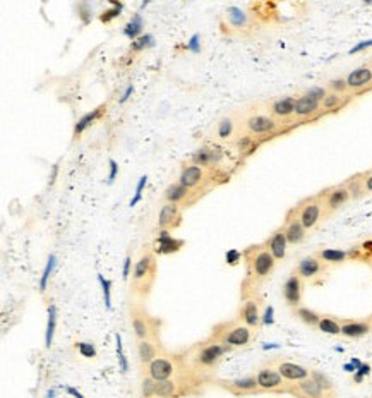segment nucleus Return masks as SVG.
<instances>
[{
  "instance_id": "nucleus-1",
  "label": "nucleus",
  "mask_w": 372,
  "mask_h": 398,
  "mask_svg": "<svg viewBox=\"0 0 372 398\" xmlns=\"http://www.w3.org/2000/svg\"><path fill=\"white\" fill-rule=\"evenodd\" d=\"M247 264H249V275L254 281L266 280L274 271L276 259L273 258L266 246H254L246 252Z\"/></svg>"
},
{
  "instance_id": "nucleus-2",
  "label": "nucleus",
  "mask_w": 372,
  "mask_h": 398,
  "mask_svg": "<svg viewBox=\"0 0 372 398\" xmlns=\"http://www.w3.org/2000/svg\"><path fill=\"white\" fill-rule=\"evenodd\" d=\"M297 211L298 220L302 222V225L306 227V230H314L319 225V222L326 216L324 213V201H322V194H318L314 198H307L304 199L302 203L295 208Z\"/></svg>"
},
{
  "instance_id": "nucleus-3",
  "label": "nucleus",
  "mask_w": 372,
  "mask_h": 398,
  "mask_svg": "<svg viewBox=\"0 0 372 398\" xmlns=\"http://www.w3.org/2000/svg\"><path fill=\"white\" fill-rule=\"evenodd\" d=\"M216 338L222 343L228 345V347H246L252 340V328H249L244 323H226L218 326Z\"/></svg>"
},
{
  "instance_id": "nucleus-4",
  "label": "nucleus",
  "mask_w": 372,
  "mask_h": 398,
  "mask_svg": "<svg viewBox=\"0 0 372 398\" xmlns=\"http://www.w3.org/2000/svg\"><path fill=\"white\" fill-rule=\"evenodd\" d=\"M256 381H258L259 389L268 393H290L292 386H294L280 374L274 365H264V367L258 369Z\"/></svg>"
},
{
  "instance_id": "nucleus-5",
  "label": "nucleus",
  "mask_w": 372,
  "mask_h": 398,
  "mask_svg": "<svg viewBox=\"0 0 372 398\" xmlns=\"http://www.w3.org/2000/svg\"><path fill=\"white\" fill-rule=\"evenodd\" d=\"M282 129V124L271 114H252L246 119V131L252 138L274 136Z\"/></svg>"
},
{
  "instance_id": "nucleus-6",
  "label": "nucleus",
  "mask_w": 372,
  "mask_h": 398,
  "mask_svg": "<svg viewBox=\"0 0 372 398\" xmlns=\"http://www.w3.org/2000/svg\"><path fill=\"white\" fill-rule=\"evenodd\" d=\"M321 194H322V201H324V213H326V216L338 211L340 208H343L348 201L352 199V194H350V191H348L346 184H340V186L326 189Z\"/></svg>"
},
{
  "instance_id": "nucleus-7",
  "label": "nucleus",
  "mask_w": 372,
  "mask_h": 398,
  "mask_svg": "<svg viewBox=\"0 0 372 398\" xmlns=\"http://www.w3.org/2000/svg\"><path fill=\"white\" fill-rule=\"evenodd\" d=\"M232 350V347L222 343V341H214V343H208L202 345L199 348V352L196 353V364L202 365V367H211L222 359L225 353Z\"/></svg>"
},
{
  "instance_id": "nucleus-8",
  "label": "nucleus",
  "mask_w": 372,
  "mask_h": 398,
  "mask_svg": "<svg viewBox=\"0 0 372 398\" xmlns=\"http://www.w3.org/2000/svg\"><path fill=\"white\" fill-rule=\"evenodd\" d=\"M156 271V263L153 254H144L141 259L136 263L134 271H132V281H134L136 290H139V287H146V280H153Z\"/></svg>"
},
{
  "instance_id": "nucleus-9",
  "label": "nucleus",
  "mask_w": 372,
  "mask_h": 398,
  "mask_svg": "<svg viewBox=\"0 0 372 398\" xmlns=\"http://www.w3.org/2000/svg\"><path fill=\"white\" fill-rule=\"evenodd\" d=\"M271 365H274L278 369V372L282 374L288 383H298V381H304L307 377H310V369H307L306 365L292 362V360H274Z\"/></svg>"
},
{
  "instance_id": "nucleus-10",
  "label": "nucleus",
  "mask_w": 372,
  "mask_h": 398,
  "mask_svg": "<svg viewBox=\"0 0 372 398\" xmlns=\"http://www.w3.org/2000/svg\"><path fill=\"white\" fill-rule=\"evenodd\" d=\"M283 299H285L286 305H290L292 309L300 307L304 295V280L300 278L297 273H292L283 283Z\"/></svg>"
},
{
  "instance_id": "nucleus-11",
  "label": "nucleus",
  "mask_w": 372,
  "mask_h": 398,
  "mask_svg": "<svg viewBox=\"0 0 372 398\" xmlns=\"http://www.w3.org/2000/svg\"><path fill=\"white\" fill-rule=\"evenodd\" d=\"M283 230H285L286 240H288V244H290V246H298V244H302L304 240H306L307 230H306V227L302 225V222L298 220L295 208L286 215L285 225H283Z\"/></svg>"
},
{
  "instance_id": "nucleus-12",
  "label": "nucleus",
  "mask_w": 372,
  "mask_h": 398,
  "mask_svg": "<svg viewBox=\"0 0 372 398\" xmlns=\"http://www.w3.org/2000/svg\"><path fill=\"white\" fill-rule=\"evenodd\" d=\"M295 102H297L295 96H280V98H276L270 103V114L273 115L280 124L288 122V120L294 119Z\"/></svg>"
},
{
  "instance_id": "nucleus-13",
  "label": "nucleus",
  "mask_w": 372,
  "mask_h": 398,
  "mask_svg": "<svg viewBox=\"0 0 372 398\" xmlns=\"http://www.w3.org/2000/svg\"><path fill=\"white\" fill-rule=\"evenodd\" d=\"M321 112H322L321 103L309 98V96L302 95V96H298L297 102H295L294 119L298 120V122H304V120L316 119L319 114H321Z\"/></svg>"
},
{
  "instance_id": "nucleus-14",
  "label": "nucleus",
  "mask_w": 372,
  "mask_h": 398,
  "mask_svg": "<svg viewBox=\"0 0 372 398\" xmlns=\"http://www.w3.org/2000/svg\"><path fill=\"white\" fill-rule=\"evenodd\" d=\"M328 264H324L321 259L318 258L316 254L312 256H307V258H304L302 261L298 263L297 269H295V273L302 278L304 281L306 280H316L318 276H321L324 273V269H326Z\"/></svg>"
},
{
  "instance_id": "nucleus-15",
  "label": "nucleus",
  "mask_w": 372,
  "mask_h": 398,
  "mask_svg": "<svg viewBox=\"0 0 372 398\" xmlns=\"http://www.w3.org/2000/svg\"><path fill=\"white\" fill-rule=\"evenodd\" d=\"M238 319H240V323L247 324V326L252 329L258 328L259 324H261L262 316H261V309H259L258 299L249 297V299L244 300L242 307H240V311H238Z\"/></svg>"
},
{
  "instance_id": "nucleus-16",
  "label": "nucleus",
  "mask_w": 372,
  "mask_h": 398,
  "mask_svg": "<svg viewBox=\"0 0 372 398\" xmlns=\"http://www.w3.org/2000/svg\"><path fill=\"white\" fill-rule=\"evenodd\" d=\"M346 84L348 91H362L366 88L372 86V67L370 66H362L357 67L346 76Z\"/></svg>"
},
{
  "instance_id": "nucleus-17",
  "label": "nucleus",
  "mask_w": 372,
  "mask_h": 398,
  "mask_svg": "<svg viewBox=\"0 0 372 398\" xmlns=\"http://www.w3.org/2000/svg\"><path fill=\"white\" fill-rule=\"evenodd\" d=\"M175 365L166 357H156L153 362L148 364V374L154 381H166L174 376Z\"/></svg>"
},
{
  "instance_id": "nucleus-18",
  "label": "nucleus",
  "mask_w": 372,
  "mask_h": 398,
  "mask_svg": "<svg viewBox=\"0 0 372 398\" xmlns=\"http://www.w3.org/2000/svg\"><path fill=\"white\" fill-rule=\"evenodd\" d=\"M266 249L273 254V258L276 259V263H280V261L285 259L286 256V251H288V240H286V235H285V230L282 228H278V230L274 232V234H271L270 239L266 240Z\"/></svg>"
},
{
  "instance_id": "nucleus-19",
  "label": "nucleus",
  "mask_w": 372,
  "mask_h": 398,
  "mask_svg": "<svg viewBox=\"0 0 372 398\" xmlns=\"http://www.w3.org/2000/svg\"><path fill=\"white\" fill-rule=\"evenodd\" d=\"M372 331V319H345L342 321V335L346 338H362Z\"/></svg>"
},
{
  "instance_id": "nucleus-20",
  "label": "nucleus",
  "mask_w": 372,
  "mask_h": 398,
  "mask_svg": "<svg viewBox=\"0 0 372 398\" xmlns=\"http://www.w3.org/2000/svg\"><path fill=\"white\" fill-rule=\"evenodd\" d=\"M223 386L230 389L235 395H250V393H259L261 389L258 386L256 376H247V377H237L232 381H223Z\"/></svg>"
},
{
  "instance_id": "nucleus-21",
  "label": "nucleus",
  "mask_w": 372,
  "mask_h": 398,
  "mask_svg": "<svg viewBox=\"0 0 372 398\" xmlns=\"http://www.w3.org/2000/svg\"><path fill=\"white\" fill-rule=\"evenodd\" d=\"M204 177H206L204 168L192 163V165H186V167H182L180 175H178V182L187 189H194L202 182Z\"/></svg>"
},
{
  "instance_id": "nucleus-22",
  "label": "nucleus",
  "mask_w": 372,
  "mask_h": 398,
  "mask_svg": "<svg viewBox=\"0 0 372 398\" xmlns=\"http://www.w3.org/2000/svg\"><path fill=\"white\" fill-rule=\"evenodd\" d=\"M290 393H295L298 398H321L326 393L322 391V388L318 384V381L314 377H307L304 381H298L292 386Z\"/></svg>"
},
{
  "instance_id": "nucleus-23",
  "label": "nucleus",
  "mask_w": 372,
  "mask_h": 398,
  "mask_svg": "<svg viewBox=\"0 0 372 398\" xmlns=\"http://www.w3.org/2000/svg\"><path fill=\"white\" fill-rule=\"evenodd\" d=\"M178 220H180L178 204H174V203L163 204V208L160 210V216H158V227L162 228V230H166V228L177 225Z\"/></svg>"
},
{
  "instance_id": "nucleus-24",
  "label": "nucleus",
  "mask_w": 372,
  "mask_h": 398,
  "mask_svg": "<svg viewBox=\"0 0 372 398\" xmlns=\"http://www.w3.org/2000/svg\"><path fill=\"white\" fill-rule=\"evenodd\" d=\"M105 110H106V105H100V107H96L94 110H91V112H88V114H84L82 117L79 119L78 122H76V126H74V138H79V136H81L82 132L88 129V127L93 126L96 120H98L103 114H105Z\"/></svg>"
},
{
  "instance_id": "nucleus-25",
  "label": "nucleus",
  "mask_w": 372,
  "mask_h": 398,
  "mask_svg": "<svg viewBox=\"0 0 372 398\" xmlns=\"http://www.w3.org/2000/svg\"><path fill=\"white\" fill-rule=\"evenodd\" d=\"M182 246H184V240L172 237L170 234H168V230H162V232H160L158 249H156V251H158L160 254H172V252H177V251H180V249H182Z\"/></svg>"
},
{
  "instance_id": "nucleus-26",
  "label": "nucleus",
  "mask_w": 372,
  "mask_h": 398,
  "mask_svg": "<svg viewBox=\"0 0 372 398\" xmlns=\"http://www.w3.org/2000/svg\"><path fill=\"white\" fill-rule=\"evenodd\" d=\"M222 160V151L211 150V148H201L192 155V162L198 167H211L213 163H218Z\"/></svg>"
},
{
  "instance_id": "nucleus-27",
  "label": "nucleus",
  "mask_w": 372,
  "mask_h": 398,
  "mask_svg": "<svg viewBox=\"0 0 372 398\" xmlns=\"http://www.w3.org/2000/svg\"><path fill=\"white\" fill-rule=\"evenodd\" d=\"M132 329H134V335L141 341V340H150L151 329L153 328H151L150 321H148V316L134 312L132 314Z\"/></svg>"
},
{
  "instance_id": "nucleus-28",
  "label": "nucleus",
  "mask_w": 372,
  "mask_h": 398,
  "mask_svg": "<svg viewBox=\"0 0 372 398\" xmlns=\"http://www.w3.org/2000/svg\"><path fill=\"white\" fill-rule=\"evenodd\" d=\"M348 251H343V249H321V251L316 252L319 259L322 261L324 264H340L345 263L348 259Z\"/></svg>"
},
{
  "instance_id": "nucleus-29",
  "label": "nucleus",
  "mask_w": 372,
  "mask_h": 398,
  "mask_svg": "<svg viewBox=\"0 0 372 398\" xmlns=\"http://www.w3.org/2000/svg\"><path fill=\"white\" fill-rule=\"evenodd\" d=\"M189 192H190V189L184 187L180 182H174V184H170V186L165 189V192H163V198L166 199V203L178 204V203H182L187 196H189Z\"/></svg>"
},
{
  "instance_id": "nucleus-30",
  "label": "nucleus",
  "mask_w": 372,
  "mask_h": 398,
  "mask_svg": "<svg viewBox=\"0 0 372 398\" xmlns=\"http://www.w3.org/2000/svg\"><path fill=\"white\" fill-rule=\"evenodd\" d=\"M138 355L139 360L142 364H150L158 357V350H156V345L151 340H141L138 345Z\"/></svg>"
},
{
  "instance_id": "nucleus-31",
  "label": "nucleus",
  "mask_w": 372,
  "mask_h": 398,
  "mask_svg": "<svg viewBox=\"0 0 372 398\" xmlns=\"http://www.w3.org/2000/svg\"><path fill=\"white\" fill-rule=\"evenodd\" d=\"M294 314L297 316L304 324H307V326H310V328H318L319 321H321V314H319V312L312 311L309 307H304V305L294 309Z\"/></svg>"
},
{
  "instance_id": "nucleus-32",
  "label": "nucleus",
  "mask_w": 372,
  "mask_h": 398,
  "mask_svg": "<svg viewBox=\"0 0 372 398\" xmlns=\"http://www.w3.org/2000/svg\"><path fill=\"white\" fill-rule=\"evenodd\" d=\"M346 103V96L345 95H338V93H331L328 91V95L324 96V100L321 102V108L322 112H333L342 108Z\"/></svg>"
},
{
  "instance_id": "nucleus-33",
  "label": "nucleus",
  "mask_w": 372,
  "mask_h": 398,
  "mask_svg": "<svg viewBox=\"0 0 372 398\" xmlns=\"http://www.w3.org/2000/svg\"><path fill=\"white\" fill-rule=\"evenodd\" d=\"M124 35L130 40V42H136L139 36H142V18L141 14H136L134 18L130 19L129 23L124 26Z\"/></svg>"
},
{
  "instance_id": "nucleus-34",
  "label": "nucleus",
  "mask_w": 372,
  "mask_h": 398,
  "mask_svg": "<svg viewBox=\"0 0 372 398\" xmlns=\"http://www.w3.org/2000/svg\"><path fill=\"white\" fill-rule=\"evenodd\" d=\"M318 329L322 333H328V335H342V321L331 316H321Z\"/></svg>"
},
{
  "instance_id": "nucleus-35",
  "label": "nucleus",
  "mask_w": 372,
  "mask_h": 398,
  "mask_svg": "<svg viewBox=\"0 0 372 398\" xmlns=\"http://www.w3.org/2000/svg\"><path fill=\"white\" fill-rule=\"evenodd\" d=\"M55 326H57V307H55V305H50V307H48V321H46V333H45L46 348H50L52 343H54Z\"/></svg>"
},
{
  "instance_id": "nucleus-36",
  "label": "nucleus",
  "mask_w": 372,
  "mask_h": 398,
  "mask_svg": "<svg viewBox=\"0 0 372 398\" xmlns=\"http://www.w3.org/2000/svg\"><path fill=\"white\" fill-rule=\"evenodd\" d=\"M235 132V120L232 117H223L218 122V127H216V134L222 141H228L234 136Z\"/></svg>"
},
{
  "instance_id": "nucleus-37",
  "label": "nucleus",
  "mask_w": 372,
  "mask_h": 398,
  "mask_svg": "<svg viewBox=\"0 0 372 398\" xmlns=\"http://www.w3.org/2000/svg\"><path fill=\"white\" fill-rule=\"evenodd\" d=\"M175 391H177V384H175L174 381H170V379L156 381V383H154V395H158L162 398L174 396Z\"/></svg>"
},
{
  "instance_id": "nucleus-38",
  "label": "nucleus",
  "mask_w": 372,
  "mask_h": 398,
  "mask_svg": "<svg viewBox=\"0 0 372 398\" xmlns=\"http://www.w3.org/2000/svg\"><path fill=\"white\" fill-rule=\"evenodd\" d=\"M346 187L348 191H350L352 194V199H357L360 196L366 194V191H364V175H355L352 177L350 180H346Z\"/></svg>"
},
{
  "instance_id": "nucleus-39",
  "label": "nucleus",
  "mask_w": 372,
  "mask_h": 398,
  "mask_svg": "<svg viewBox=\"0 0 372 398\" xmlns=\"http://www.w3.org/2000/svg\"><path fill=\"white\" fill-rule=\"evenodd\" d=\"M228 21L235 28H244L247 26V14L240 7H230L228 9Z\"/></svg>"
},
{
  "instance_id": "nucleus-40",
  "label": "nucleus",
  "mask_w": 372,
  "mask_h": 398,
  "mask_svg": "<svg viewBox=\"0 0 372 398\" xmlns=\"http://www.w3.org/2000/svg\"><path fill=\"white\" fill-rule=\"evenodd\" d=\"M310 376L314 377L316 381H318V384L322 388V391H324V393H328V395H330V393H333V391H334V384H333V381H331L330 377L324 374V372H321V371H312V372H310Z\"/></svg>"
},
{
  "instance_id": "nucleus-41",
  "label": "nucleus",
  "mask_w": 372,
  "mask_h": 398,
  "mask_svg": "<svg viewBox=\"0 0 372 398\" xmlns=\"http://www.w3.org/2000/svg\"><path fill=\"white\" fill-rule=\"evenodd\" d=\"M110 9H106V11H103L102 12V16H100V21L102 23H110V21H114L115 18H118L120 16V12H122V4L120 2H110Z\"/></svg>"
},
{
  "instance_id": "nucleus-42",
  "label": "nucleus",
  "mask_w": 372,
  "mask_h": 398,
  "mask_svg": "<svg viewBox=\"0 0 372 398\" xmlns=\"http://www.w3.org/2000/svg\"><path fill=\"white\" fill-rule=\"evenodd\" d=\"M154 45V38H153V35H142V36H139L136 42H132L130 43V50L132 52H142L144 48H150V47H153Z\"/></svg>"
},
{
  "instance_id": "nucleus-43",
  "label": "nucleus",
  "mask_w": 372,
  "mask_h": 398,
  "mask_svg": "<svg viewBox=\"0 0 372 398\" xmlns=\"http://www.w3.org/2000/svg\"><path fill=\"white\" fill-rule=\"evenodd\" d=\"M328 91L331 93H338V95H345L348 93V84L345 78H334L328 83Z\"/></svg>"
},
{
  "instance_id": "nucleus-44",
  "label": "nucleus",
  "mask_w": 372,
  "mask_h": 398,
  "mask_svg": "<svg viewBox=\"0 0 372 398\" xmlns=\"http://www.w3.org/2000/svg\"><path fill=\"white\" fill-rule=\"evenodd\" d=\"M54 268H55V256L52 254L50 258H48V261H46L45 269H43L42 280H40V290H42V292H45L46 283H48V278H50V275H52V271H54Z\"/></svg>"
},
{
  "instance_id": "nucleus-45",
  "label": "nucleus",
  "mask_w": 372,
  "mask_h": 398,
  "mask_svg": "<svg viewBox=\"0 0 372 398\" xmlns=\"http://www.w3.org/2000/svg\"><path fill=\"white\" fill-rule=\"evenodd\" d=\"M98 281H100V285H102V290H103V297H105L106 309H112V281L106 280L103 275H98Z\"/></svg>"
},
{
  "instance_id": "nucleus-46",
  "label": "nucleus",
  "mask_w": 372,
  "mask_h": 398,
  "mask_svg": "<svg viewBox=\"0 0 372 398\" xmlns=\"http://www.w3.org/2000/svg\"><path fill=\"white\" fill-rule=\"evenodd\" d=\"M76 347H78L79 353H81L82 357H86V359H94L96 357V348L93 343H88V341H79V343H76Z\"/></svg>"
},
{
  "instance_id": "nucleus-47",
  "label": "nucleus",
  "mask_w": 372,
  "mask_h": 398,
  "mask_svg": "<svg viewBox=\"0 0 372 398\" xmlns=\"http://www.w3.org/2000/svg\"><path fill=\"white\" fill-rule=\"evenodd\" d=\"M115 340H117V355H118L120 369H122V372H127V371H129V364H127L126 353H124V348H122V338H120L118 333L115 335Z\"/></svg>"
},
{
  "instance_id": "nucleus-48",
  "label": "nucleus",
  "mask_w": 372,
  "mask_h": 398,
  "mask_svg": "<svg viewBox=\"0 0 372 398\" xmlns=\"http://www.w3.org/2000/svg\"><path fill=\"white\" fill-rule=\"evenodd\" d=\"M78 14H79V18H81L82 24H88V23H90V21H91V18H93V14H91V7H90V4H86V2L78 4Z\"/></svg>"
},
{
  "instance_id": "nucleus-49",
  "label": "nucleus",
  "mask_w": 372,
  "mask_h": 398,
  "mask_svg": "<svg viewBox=\"0 0 372 398\" xmlns=\"http://www.w3.org/2000/svg\"><path fill=\"white\" fill-rule=\"evenodd\" d=\"M304 95H306V96H309V98H312V100H316V102H319V103H321L322 100H324V96L328 95V91H326V88L314 86V88H310V90H307Z\"/></svg>"
},
{
  "instance_id": "nucleus-50",
  "label": "nucleus",
  "mask_w": 372,
  "mask_h": 398,
  "mask_svg": "<svg viewBox=\"0 0 372 398\" xmlns=\"http://www.w3.org/2000/svg\"><path fill=\"white\" fill-rule=\"evenodd\" d=\"M146 184H148V175H142L141 179H139V182H138V187H136L134 199L130 201V208H134L136 204H138L139 201H141V198H142V189H144V186H146Z\"/></svg>"
},
{
  "instance_id": "nucleus-51",
  "label": "nucleus",
  "mask_w": 372,
  "mask_h": 398,
  "mask_svg": "<svg viewBox=\"0 0 372 398\" xmlns=\"http://www.w3.org/2000/svg\"><path fill=\"white\" fill-rule=\"evenodd\" d=\"M154 379H151V377H146V379L142 381V395L144 396H151L154 395Z\"/></svg>"
},
{
  "instance_id": "nucleus-52",
  "label": "nucleus",
  "mask_w": 372,
  "mask_h": 398,
  "mask_svg": "<svg viewBox=\"0 0 372 398\" xmlns=\"http://www.w3.org/2000/svg\"><path fill=\"white\" fill-rule=\"evenodd\" d=\"M199 38H201V36L198 33L192 35V38L189 40V43H187V50L194 52V54H199V52H201V42H199Z\"/></svg>"
},
{
  "instance_id": "nucleus-53",
  "label": "nucleus",
  "mask_w": 372,
  "mask_h": 398,
  "mask_svg": "<svg viewBox=\"0 0 372 398\" xmlns=\"http://www.w3.org/2000/svg\"><path fill=\"white\" fill-rule=\"evenodd\" d=\"M110 174H108V180L106 182L108 184H112L115 180V177H117V174H118V165H117V162H115V160H110Z\"/></svg>"
},
{
  "instance_id": "nucleus-54",
  "label": "nucleus",
  "mask_w": 372,
  "mask_h": 398,
  "mask_svg": "<svg viewBox=\"0 0 372 398\" xmlns=\"http://www.w3.org/2000/svg\"><path fill=\"white\" fill-rule=\"evenodd\" d=\"M364 191H366V194L372 192V170L364 175Z\"/></svg>"
},
{
  "instance_id": "nucleus-55",
  "label": "nucleus",
  "mask_w": 372,
  "mask_h": 398,
  "mask_svg": "<svg viewBox=\"0 0 372 398\" xmlns=\"http://www.w3.org/2000/svg\"><path fill=\"white\" fill-rule=\"evenodd\" d=\"M130 264H132V259H130V256H127V258L124 259V268H122V276H124V280L129 278V275H130Z\"/></svg>"
},
{
  "instance_id": "nucleus-56",
  "label": "nucleus",
  "mask_w": 372,
  "mask_h": 398,
  "mask_svg": "<svg viewBox=\"0 0 372 398\" xmlns=\"http://www.w3.org/2000/svg\"><path fill=\"white\" fill-rule=\"evenodd\" d=\"M134 93V86L132 84H129V86L126 88V91H124V95H122V98H120V103H126L127 100L130 98V95Z\"/></svg>"
},
{
  "instance_id": "nucleus-57",
  "label": "nucleus",
  "mask_w": 372,
  "mask_h": 398,
  "mask_svg": "<svg viewBox=\"0 0 372 398\" xmlns=\"http://www.w3.org/2000/svg\"><path fill=\"white\" fill-rule=\"evenodd\" d=\"M238 259H240V254H238L237 251H230V252H226V261H228V263H230V264H235Z\"/></svg>"
},
{
  "instance_id": "nucleus-58",
  "label": "nucleus",
  "mask_w": 372,
  "mask_h": 398,
  "mask_svg": "<svg viewBox=\"0 0 372 398\" xmlns=\"http://www.w3.org/2000/svg\"><path fill=\"white\" fill-rule=\"evenodd\" d=\"M271 316H273V309L268 307V309H266V314H264V317H262V323H264V324L271 323V321H273V317H271Z\"/></svg>"
},
{
  "instance_id": "nucleus-59",
  "label": "nucleus",
  "mask_w": 372,
  "mask_h": 398,
  "mask_svg": "<svg viewBox=\"0 0 372 398\" xmlns=\"http://www.w3.org/2000/svg\"><path fill=\"white\" fill-rule=\"evenodd\" d=\"M67 393H69V395H72V396H76V398H84L81 393L78 391V389L72 388V386H67Z\"/></svg>"
},
{
  "instance_id": "nucleus-60",
  "label": "nucleus",
  "mask_w": 372,
  "mask_h": 398,
  "mask_svg": "<svg viewBox=\"0 0 372 398\" xmlns=\"http://www.w3.org/2000/svg\"><path fill=\"white\" fill-rule=\"evenodd\" d=\"M57 172H58V165H54V170H52V175H50V184L55 182V177H57Z\"/></svg>"
},
{
  "instance_id": "nucleus-61",
  "label": "nucleus",
  "mask_w": 372,
  "mask_h": 398,
  "mask_svg": "<svg viewBox=\"0 0 372 398\" xmlns=\"http://www.w3.org/2000/svg\"><path fill=\"white\" fill-rule=\"evenodd\" d=\"M54 395H55L54 389H52V391H48V398H54Z\"/></svg>"
},
{
  "instance_id": "nucleus-62",
  "label": "nucleus",
  "mask_w": 372,
  "mask_h": 398,
  "mask_svg": "<svg viewBox=\"0 0 372 398\" xmlns=\"http://www.w3.org/2000/svg\"><path fill=\"white\" fill-rule=\"evenodd\" d=\"M321 398H333V396H331V395H328V393H326V395H322Z\"/></svg>"
},
{
  "instance_id": "nucleus-63",
  "label": "nucleus",
  "mask_w": 372,
  "mask_h": 398,
  "mask_svg": "<svg viewBox=\"0 0 372 398\" xmlns=\"http://www.w3.org/2000/svg\"><path fill=\"white\" fill-rule=\"evenodd\" d=\"M370 67H372V64H370Z\"/></svg>"
}]
</instances>
